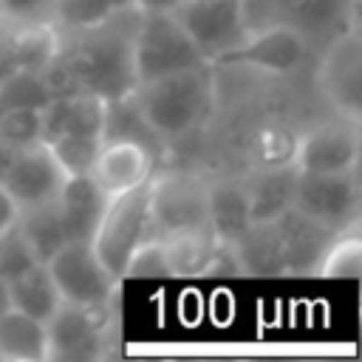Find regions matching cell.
<instances>
[{
	"label": "cell",
	"mask_w": 362,
	"mask_h": 362,
	"mask_svg": "<svg viewBox=\"0 0 362 362\" xmlns=\"http://www.w3.org/2000/svg\"><path fill=\"white\" fill-rule=\"evenodd\" d=\"M54 0H0V20L8 25H51Z\"/></svg>",
	"instance_id": "f546056e"
},
{
	"label": "cell",
	"mask_w": 362,
	"mask_h": 362,
	"mask_svg": "<svg viewBox=\"0 0 362 362\" xmlns=\"http://www.w3.org/2000/svg\"><path fill=\"white\" fill-rule=\"evenodd\" d=\"M252 223L249 198L240 178L206 181V226L218 240L235 243Z\"/></svg>",
	"instance_id": "d6986e66"
},
{
	"label": "cell",
	"mask_w": 362,
	"mask_h": 362,
	"mask_svg": "<svg viewBox=\"0 0 362 362\" xmlns=\"http://www.w3.org/2000/svg\"><path fill=\"white\" fill-rule=\"evenodd\" d=\"M359 158V122L337 116L297 136L291 164L297 173H348Z\"/></svg>",
	"instance_id": "4fadbf2b"
},
{
	"label": "cell",
	"mask_w": 362,
	"mask_h": 362,
	"mask_svg": "<svg viewBox=\"0 0 362 362\" xmlns=\"http://www.w3.org/2000/svg\"><path fill=\"white\" fill-rule=\"evenodd\" d=\"M40 113L37 105H20L0 110V141L8 150H23L40 144Z\"/></svg>",
	"instance_id": "4316f807"
},
{
	"label": "cell",
	"mask_w": 362,
	"mask_h": 362,
	"mask_svg": "<svg viewBox=\"0 0 362 362\" xmlns=\"http://www.w3.org/2000/svg\"><path fill=\"white\" fill-rule=\"evenodd\" d=\"M277 221V232H280V246H283V266L286 274H308L317 272V263L325 252V246L331 243V238L337 232L308 221L305 215L288 209L283 212Z\"/></svg>",
	"instance_id": "e0dca14e"
},
{
	"label": "cell",
	"mask_w": 362,
	"mask_h": 362,
	"mask_svg": "<svg viewBox=\"0 0 362 362\" xmlns=\"http://www.w3.org/2000/svg\"><path fill=\"white\" fill-rule=\"evenodd\" d=\"M57 212L65 229L68 240H90L102 209L107 204V195L93 184V178L85 175H68L57 192Z\"/></svg>",
	"instance_id": "2e32d148"
},
{
	"label": "cell",
	"mask_w": 362,
	"mask_h": 362,
	"mask_svg": "<svg viewBox=\"0 0 362 362\" xmlns=\"http://www.w3.org/2000/svg\"><path fill=\"white\" fill-rule=\"evenodd\" d=\"M150 235H153V218H150V178H147L144 184L107 198L102 218L90 235V246L96 257L105 263V269L122 280L130 255Z\"/></svg>",
	"instance_id": "277c9868"
},
{
	"label": "cell",
	"mask_w": 362,
	"mask_h": 362,
	"mask_svg": "<svg viewBox=\"0 0 362 362\" xmlns=\"http://www.w3.org/2000/svg\"><path fill=\"white\" fill-rule=\"evenodd\" d=\"M173 17L209 65H218L252 31L246 0H181Z\"/></svg>",
	"instance_id": "5b68a950"
},
{
	"label": "cell",
	"mask_w": 362,
	"mask_h": 362,
	"mask_svg": "<svg viewBox=\"0 0 362 362\" xmlns=\"http://www.w3.org/2000/svg\"><path fill=\"white\" fill-rule=\"evenodd\" d=\"M11 153H14V150H8V147L0 141V178H3L6 167H8V161H11Z\"/></svg>",
	"instance_id": "836d02e7"
},
{
	"label": "cell",
	"mask_w": 362,
	"mask_h": 362,
	"mask_svg": "<svg viewBox=\"0 0 362 362\" xmlns=\"http://www.w3.org/2000/svg\"><path fill=\"white\" fill-rule=\"evenodd\" d=\"M40 263L37 255L31 252L28 240L23 238V232L17 229V223H11L8 229L0 232V277L11 280L20 272H25L28 266Z\"/></svg>",
	"instance_id": "83f0119b"
},
{
	"label": "cell",
	"mask_w": 362,
	"mask_h": 362,
	"mask_svg": "<svg viewBox=\"0 0 362 362\" xmlns=\"http://www.w3.org/2000/svg\"><path fill=\"white\" fill-rule=\"evenodd\" d=\"M181 0H133L139 11H173Z\"/></svg>",
	"instance_id": "d6a6232c"
},
{
	"label": "cell",
	"mask_w": 362,
	"mask_h": 362,
	"mask_svg": "<svg viewBox=\"0 0 362 362\" xmlns=\"http://www.w3.org/2000/svg\"><path fill=\"white\" fill-rule=\"evenodd\" d=\"M170 272L173 277H198L206 274V266L218 249V238L215 232L201 223V226H189V229H175V232H164L158 235Z\"/></svg>",
	"instance_id": "ffe728a7"
},
{
	"label": "cell",
	"mask_w": 362,
	"mask_h": 362,
	"mask_svg": "<svg viewBox=\"0 0 362 362\" xmlns=\"http://www.w3.org/2000/svg\"><path fill=\"white\" fill-rule=\"evenodd\" d=\"M124 277H173L158 235H150V238L130 255V260H127V266H124Z\"/></svg>",
	"instance_id": "f1b7e54d"
},
{
	"label": "cell",
	"mask_w": 362,
	"mask_h": 362,
	"mask_svg": "<svg viewBox=\"0 0 362 362\" xmlns=\"http://www.w3.org/2000/svg\"><path fill=\"white\" fill-rule=\"evenodd\" d=\"M14 221H17V204H14V198L6 192V187L0 184V232L8 229Z\"/></svg>",
	"instance_id": "1f68e13d"
},
{
	"label": "cell",
	"mask_w": 362,
	"mask_h": 362,
	"mask_svg": "<svg viewBox=\"0 0 362 362\" xmlns=\"http://www.w3.org/2000/svg\"><path fill=\"white\" fill-rule=\"evenodd\" d=\"M0 359L42 362L48 359V331L42 320H34L17 308L0 314Z\"/></svg>",
	"instance_id": "44dd1931"
},
{
	"label": "cell",
	"mask_w": 362,
	"mask_h": 362,
	"mask_svg": "<svg viewBox=\"0 0 362 362\" xmlns=\"http://www.w3.org/2000/svg\"><path fill=\"white\" fill-rule=\"evenodd\" d=\"M48 359H93L107 351L110 342V303L107 305H74L59 303L45 322Z\"/></svg>",
	"instance_id": "30bf717a"
},
{
	"label": "cell",
	"mask_w": 362,
	"mask_h": 362,
	"mask_svg": "<svg viewBox=\"0 0 362 362\" xmlns=\"http://www.w3.org/2000/svg\"><path fill=\"white\" fill-rule=\"evenodd\" d=\"M156 156L130 139H102V147L96 150V158L88 170L93 184L110 198L124 189H133L144 184L156 173Z\"/></svg>",
	"instance_id": "9a60e30c"
},
{
	"label": "cell",
	"mask_w": 362,
	"mask_h": 362,
	"mask_svg": "<svg viewBox=\"0 0 362 362\" xmlns=\"http://www.w3.org/2000/svg\"><path fill=\"white\" fill-rule=\"evenodd\" d=\"M6 286H8V305L34 320H42V322H48L62 303L45 263L28 266L17 277L6 280Z\"/></svg>",
	"instance_id": "7402d4cb"
},
{
	"label": "cell",
	"mask_w": 362,
	"mask_h": 362,
	"mask_svg": "<svg viewBox=\"0 0 362 362\" xmlns=\"http://www.w3.org/2000/svg\"><path fill=\"white\" fill-rule=\"evenodd\" d=\"M291 209L308 221L342 232L359 223V184L356 170L348 173H297Z\"/></svg>",
	"instance_id": "52a82bcc"
},
{
	"label": "cell",
	"mask_w": 362,
	"mask_h": 362,
	"mask_svg": "<svg viewBox=\"0 0 362 362\" xmlns=\"http://www.w3.org/2000/svg\"><path fill=\"white\" fill-rule=\"evenodd\" d=\"M308 54V40L303 31L286 23H266L260 28L252 25L246 40L229 51L218 65H243L263 74L286 76L303 65Z\"/></svg>",
	"instance_id": "7c38bea8"
},
{
	"label": "cell",
	"mask_w": 362,
	"mask_h": 362,
	"mask_svg": "<svg viewBox=\"0 0 362 362\" xmlns=\"http://www.w3.org/2000/svg\"><path fill=\"white\" fill-rule=\"evenodd\" d=\"M65 178L68 175L59 167V161L54 158V153L45 144H31V147L11 153V161H8L0 184L6 187V192L14 198V204L20 209L28 204L57 198Z\"/></svg>",
	"instance_id": "5bb4252c"
},
{
	"label": "cell",
	"mask_w": 362,
	"mask_h": 362,
	"mask_svg": "<svg viewBox=\"0 0 362 362\" xmlns=\"http://www.w3.org/2000/svg\"><path fill=\"white\" fill-rule=\"evenodd\" d=\"M246 3H269L274 14L272 23L294 25L303 34L308 28L328 25L337 14H342V0H246Z\"/></svg>",
	"instance_id": "d4e9b609"
},
{
	"label": "cell",
	"mask_w": 362,
	"mask_h": 362,
	"mask_svg": "<svg viewBox=\"0 0 362 362\" xmlns=\"http://www.w3.org/2000/svg\"><path fill=\"white\" fill-rule=\"evenodd\" d=\"M294 144H297V136H291L288 130L266 127L263 133H257L255 153L260 164H288L294 158Z\"/></svg>",
	"instance_id": "4dcf8cb0"
},
{
	"label": "cell",
	"mask_w": 362,
	"mask_h": 362,
	"mask_svg": "<svg viewBox=\"0 0 362 362\" xmlns=\"http://www.w3.org/2000/svg\"><path fill=\"white\" fill-rule=\"evenodd\" d=\"M359 272H362V240H359V223H354L331 238V243L325 246L317 263V274L356 280Z\"/></svg>",
	"instance_id": "484cf974"
},
{
	"label": "cell",
	"mask_w": 362,
	"mask_h": 362,
	"mask_svg": "<svg viewBox=\"0 0 362 362\" xmlns=\"http://www.w3.org/2000/svg\"><path fill=\"white\" fill-rule=\"evenodd\" d=\"M105 99L93 93H51L40 113V144H45L65 175H85L102 147Z\"/></svg>",
	"instance_id": "3957f363"
},
{
	"label": "cell",
	"mask_w": 362,
	"mask_h": 362,
	"mask_svg": "<svg viewBox=\"0 0 362 362\" xmlns=\"http://www.w3.org/2000/svg\"><path fill=\"white\" fill-rule=\"evenodd\" d=\"M51 280L62 303L74 305H107L113 300L119 277H113L96 257L90 240H65L45 260Z\"/></svg>",
	"instance_id": "9c48e42d"
},
{
	"label": "cell",
	"mask_w": 362,
	"mask_h": 362,
	"mask_svg": "<svg viewBox=\"0 0 362 362\" xmlns=\"http://www.w3.org/2000/svg\"><path fill=\"white\" fill-rule=\"evenodd\" d=\"M297 184V167L288 164H260L249 178H243L252 221H274L291 209Z\"/></svg>",
	"instance_id": "ac0fdd59"
},
{
	"label": "cell",
	"mask_w": 362,
	"mask_h": 362,
	"mask_svg": "<svg viewBox=\"0 0 362 362\" xmlns=\"http://www.w3.org/2000/svg\"><path fill=\"white\" fill-rule=\"evenodd\" d=\"M204 57L173 17V11H139L136 34H133V65L136 82L195 68Z\"/></svg>",
	"instance_id": "8992f818"
},
{
	"label": "cell",
	"mask_w": 362,
	"mask_h": 362,
	"mask_svg": "<svg viewBox=\"0 0 362 362\" xmlns=\"http://www.w3.org/2000/svg\"><path fill=\"white\" fill-rule=\"evenodd\" d=\"M153 235L206 223V181L195 173L150 175Z\"/></svg>",
	"instance_id": "8fae6325"
},
{
	"label": "cell",
	"mask_w": 362,
	"mask_h": 362,
	"mask_svg": "<svg viewBox=\"0 0 362 362\" xmlns=\"http://www.w3.org/2000/svg\"><path fill=\"white\" fill-rule=\"evenodd\" d=\"M6 308H11V305H8V286H6V280L0 277V314H3Z\"/></svg>",
	"instance_id": "e575fe53"
},
{
	"label": "cell",
	"mask_w": 362,
	"mask_h": 362,
	"mask_svg": "<svg viewBox=\"0 0 362 362\" xmlns=\"http://www.w3.org/2000/svg\"><path fill=\"white\" fill-rule=\"evenodd\" d=\"M133 0H54V17L51 28L57 34L79 31L88 25H96L107 17H113L122 8H130Z\"/></svg>",
	"instance_id": "cb8c5ba5"
},
{
	"label": "cell",
	"mask_w": 362,
	"mask_h": 362,
	"mask_svg": "<svg viewBox=\"0 0 362 362\" xmlns=\"http://www.w3.org/2000/svg\"><path fill=\"white\" fill-rule=\"evenodd\" d=\"M136 20L139 8L130 6L96 25L57 34V51L42 71L51 93H93L105 102L130 96Z\"/></svg>",
	"instance_id": "6da1fadb"
},
{
	"label": "cell",
	"mask_w": 362,
	"mask_h": 362,
	"mask_svg": "<svg viewBox=\"0 0 362 362\" xmlns=\"http://www.w3.org/2000/svg\"><path fill=\"white\" fill-rule=\"evenodd\" d=\"M139 116L161 136L175 139L201 127L215 107V79L212 65L201 62L195 68L161 74L136 82L130 93Z\"/></svg>",
	"instance_id": "7a4b0ae2"
},
{
	"label": "cell",
	"mask_w": 362,
	"mask_h": 362,
	"mask_svg": "<svg viewBox=\"0 0 362 362\" xmlns=\"http://www.w3.org/2000/svg\"><path fill=\"white\" fill-rule=\"evenodd\" d=\"M314 79H317L322 99L339 116L359 122V113H362V40H359L356 20H351L328 42Z\"/></svg>",
	"instance_id": "ba28073f"
},
{
	"label": "cell",
	"mask_w": 362,
	"mask_h": 362,
	"mask_svg": "<svg viewBox=\"0 0 362 362\" xmlns=\"http://www.w3.org/2000/svg\"><path fill=\"white\" fill-rule=\"evenodd\" d=\"M17 229L23 232V238L28 240L31 252L37 255L40 263H45L68 238L57 212V201H40V204H28L17 209Z\"/></svg>",
	"instance_id": "603a6c76"
}]
</instances>
